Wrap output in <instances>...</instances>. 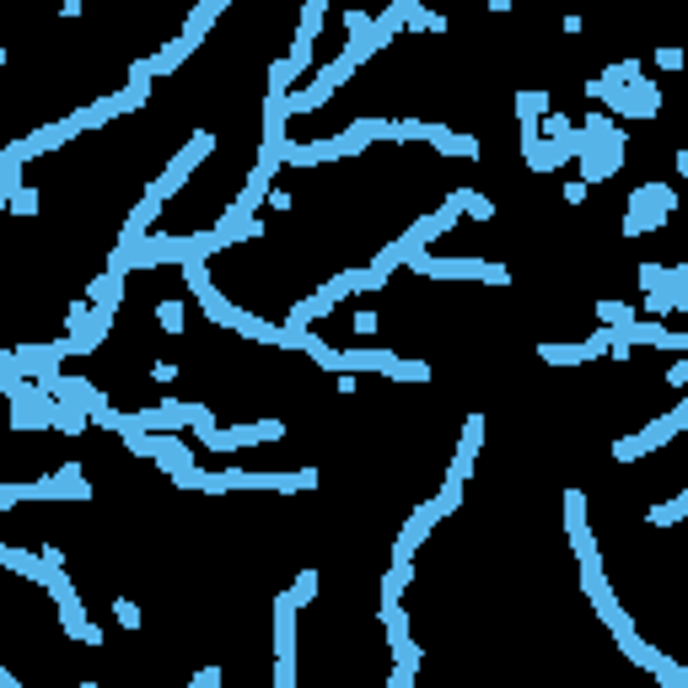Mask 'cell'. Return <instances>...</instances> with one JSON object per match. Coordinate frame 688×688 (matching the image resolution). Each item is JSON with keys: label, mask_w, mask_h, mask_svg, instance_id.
Instances as JSON below:
<instances>
[{"label": "cell", "mask_w": 688, "mask_h": 688, "mask_svg": "<svg viewBox=\"0 0 688 688\" xmlns=\"http://www.w3.org/2000/svg\"><path fill=\"white\" fill-rule=\"evenodd\" d=\"M457 199H463V210L473 215V221H490V215H495V205H490V199H484V194H473V189H463Z\"/></svg>", "instance_id": "12"}, {"label": "cell", "mask_w": 688, "mask_h": 688, "mask_svg": "<svg viewBox=\"0 0 688 688\" xmlns=\"http://www.w3.org/2000/svg\"><path fill=\"white\" fill-rule=\"evenodd\" d=\"M210 151H215V129H199V135L189 140V146H183V151H178V162H172V167H167V172H162V178H156V183H151V189H146V194H156V199H162V205H167V199H172V194H178V189H183V183H189V172H194L199 162H205V156H210Z\"/></svg>", "instance_id": "5"}, {"label": "cell", "mask_w": 688, "mask_h": 688, "mask_svg": "<svg viewBox=\"0 0 688 688\" xmlns=\"http://www.w3.org/2000/svg\"><path fill=\"white\" fill-rule=\"evenodd\" d=\"M678 516H688V490H683L678 500H672V506H662V511H656V522H678Z\"/></svg>", "instance_id": "14"}, {"label": "cell", "mask_w": 688, "mask_h": 688, "mask_svg": "<svg viewBox=\"0 0 688 688\" xmlns=\"http://www.w3.org/2000/svg\"><path fill=\"white\" fill-rule=\"evenodd\" d=\"M323 0H307V6H301V27H296V43H291V54H285V60H291V70L301 76V70L312 65V38H318V22H323Z\"/></svg>", "instance_id": "7"}, {"label": "cell", "mask_w": 688, "mask_h": 688, "mask_svg": "<svg viewBox=\"0 0 688 688\" xmlns=\"http://www.w3.org/2000/svg\"><path fill=\"white\" fill-rule=\"evenodd\" d=\"M221 11H226L221 0H205V6H194V17L183 22V33H189V38H205V27H210L215 17H221Z\"/></svg>", "instance_id": "10"}, {"label": "cell", "mask_w": 688, "mask_h": 688, "mask_svg": "<svg viewBox=\"0 0 688 688\" xmlns=\"http://www.w3.org/2000/svg\"><path fill=\"white\" fill-rule=\"evenodd\" d=\"M371 140H377V119H361V124L344 129V135L312 140V146H285V162L291 167H323V162H334V156H355L361 146H371Z\"/></svg>", "instance_id": "2"}, {"label": "cell", "mask_w": 688, "mask_h": 688, "mask_svg": "<svg viewBox=\"0 0 688 688\" xmlns=\"http://www.w3.org/2000/svg\"><path fill=\"white\" fill-rule=\"evenodd\" d=\"M457 506H463V484H452V479H447V484H441V490L430 495L425 506H420V511H414L409 522H404V533H398V543H393V559L414 565V549H420V543H425V538L441 527V516H452Z\"/></svg>", "instance_id": "1"}, {"label": "cell", "mask_w": 688, "mask_h": 688, "mask_svg": "<svg viewBox=\"0 0 688 688\" xmlns=\"http://www.w3.org/2000/svg\"><path fill=\"white\" fill-rule=\"evenodd\" d=\"M436 151H447V156H479V140H473V135H452V129H447Z\"/></svg>", "instance_id": "11"}, {"label": "cell", "mask_w": 688, "mask_h": 688, "mask_svg": "<svg viewBox=\"0 0 688 688\" xmlns=\"http://www.w3.org/2000/svg\"><path fill=\"white\" fill-rule=\"evenodd\" d=\"M194 49H199V38H189V33H178V38H172V43H162V49L151 54V60H146V70H151V76H167V70H178V65L189 60Z\"/></svg>", "instance_id": "9"}, {"label": "cell", "mask_w": 688, "mask_h": 688, "mask_svg": "<svg viewBox=\"0 0 688 688\" xmlns=\"http://www.w3.org/2000/svg\"><path fill=\"white\" fill-rule=\"evenodd\" d=\"M420 275L430 280H490V285H511V269L506 264H490V258H430V253H414L409 258Z\"/></svg>", "instance_id": "4"}, {"label": "cell", "mask_w": 688, "mask_h": 688, "mask_svg": "<svg viewBox=\"0 0 688 688\" xmlns=\"http://www.w3.org/2000/svg\"><path fill=\"white\" fill-rule=\"evenodd\" d=\"M113 619H119L124 629H140V608L129 597H119V602H113Z\"/></svg>", "instance_id": "13"}, {"label": "cell", "mask_w": 688, "mask_h": 688, "mask_svg": "<svg viewBox=\"0 0 688 688\" xmlns=\"http://www.w3.org/2000/svg\"><path fill=\"white\" fill-rule=\"evenodd\" d=\"M17 500H92V484H86L81 468H60L49 479H33V484H6L0 490V506H17Z\"/></svg>", "instance_id": "3"}, {"label": "cell", "mask_w": 688, "mask_h": 688, "mask_svg": "<svg viewBox=\"0 0 688 688\" xmlns=\"http://www.w3.org/2000/svg\"><path fill=\"white\" fill-rule=\"evenodd\" d=\"M479 447H484V414H473V420L463 425V441H457V457H452V473H447L452 484L473 479V457H479Z\"/></svg>", "instance_id": "8"}, {"label": "cell", "mask_w": 688, "mask_h": 688, "mask_svg": "<svg viewBox=\"0 0 688 688\" xmlns=\"http://www.w3.org/2000/svg\"><path fill=\"white\" fill-rule=\"evenodd\" d=\"M667 215H672V194L656 189V183H645V189L629 194V221H624V232L635 237V232H645V226H662Z\"/></svg>", "instance_id": "6"}]
</instances>
